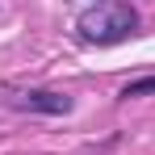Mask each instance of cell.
Here are the masks:
<instances>
[{
    "label": "cell",
    "instance_id": "1",
    "mask_svg": "<svg viewBox=\"0 0 155 155\" xmlns=\"http://www.w3.org/2000/svg\"><path fill=\"white\" fill-rule=\"evenodd\" d=\"M76 29H80L84 42L113 46V42H122V38H130V34L138 29V13H134L130 4H117V0H101V4H92V8L80 13Z\"/></svg>",
    "mask_w": 155,
    "mask_h": 155
},
{
    "label": "cell",
    "instance_id": "2",
    "mask_svg": "<svg viewBox=\"0 0 155 155\" xmlns=\"http://www.w3.org/2000/svg\"><path fill=\"white\" fill-rule=\"evenodd\" d=\"M17 105H21V109H42V113H67V109H71V101L59 97V92H21Z\"/></svg>",
    "mask_w": 155,
    "mask_h": 155
},
{
    "label": "cell",
    "instance_id": "3",
    "mask_svg": "<svg viewBox=\"0 0 155 155\" xmlns=\"http://www.w3.org/2000/svg\"><path fill=\"white\" fill-rule=\"evenodd\" d=\"M147 92H155V76H147V80H134V84H126V88H122V97H147Z\"/></svg>",
    "mask_w": 155,
    "mask_h": 155
}]
</instances>
